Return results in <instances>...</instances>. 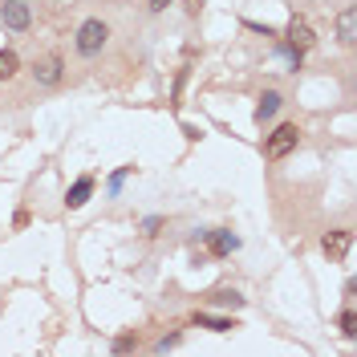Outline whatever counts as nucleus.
<instances>
[{"mask_svg":"<svg viewBox=\"0 0 357 357\" xmlns=\"http://www.w3.org/2000/svg\"><path fill=\"white\" fill-rule=\"evenodd\" d=\"M29 21H33V13H29V4H24V0H4V8H0V24H4V29L24 33Z\"/></svg>","mask_w":357,"mask_h":357,"instance_id":"3","label":"nucleus"},{"mask_svg":"<svg viewBox=\"0 0 357 357\" xmlns=\"http://www.w3.org/2000/svg\"><path fill=\"white\" fill-rule=\"evenodd\" d=\"M341 333H345V337H354V333H357V317H354L349 309L341 312Z\"/></svg>","mask_w":357,"mask_h":357,"instance_id":"13","label":"nucleus"},{"mask_svg":"<svg viewBox=\"0 0 357 357\" xmlns=\"http://www.w3.org/2000/svg\"><path fill=\"white\" fill-rule=\"evenodd\" d=\"M345 252H349V231H329L325 236V256L329 260H341Z\"/></svg>","mask_w":357,"mask_h":357,"instance_id":"9","label":"nucleus"},{"mask_svg":"<svg viewBox=\"0 0 357 357\" xmlns=\"http://www.w3.org/2000/svg\"><path fill=\"white\" fill-rule=\"evenodd\" d=\"M33 77H37L41 86H57V82H61V57H57V53L41 57V61L33 66Z\"/></svg>","mask_w":357,"mask_h":357,"instance_id":"4","label":"nucleus"},{"mask_svg":"<svg viewBox=\"0 0 357 357\" xmlns=\"http://www.w3.org/2000/svg\"><path fill=\"white\" fill-rule=\"evenodd\" d=\"M167 4H171V0H151V8H155V13H162Z\"/></svg>","mask_w":357,"mask_h":357,"instance_id":"15","label":"nucleus"},{"mask_svg":"<svg viewBox=\"0 0 357 357\" xmlns=\"http://www.w3.org/2000/svg\"><path fill=\"white\" fill-rule=\"evenodd\" d=\"M134 345H138V337H134V333H126V337H118V341H114V349H118V354H126V349H134Z\"/></svg>","mask_w":357,"mask_h":357,"instance_id":"14","label":"nucleus"},{"mask_svg":"<svg viewBox=\"0 0 357 357\" xmlns=\"http://www.w3.org/2000/svg\"><path fill=\"white\" fill-rule=\"evenodd\" d=\"M337 41L341 45H354L357 41V8H345L337 17Z\"/></svg>","mask_w":357,"mask_h":357,"instance_id":"6","label":"nucleus"},{"mask_svg":"<svg viewBox=\"0 0 357 357\" xmlns=\"http://www.w3.org/2000/svg\"><path fill=\"white\" fill-rule=\"evenodd\" d=\"M296 142H301V130H296L292 122H280V126L264 138V158H272V162H276V158L292 155V151H296Z\"/></svg>","mask_w":357,"mask_h":357,"instance_id":"2","label":"nucleus"},{"mask_svg":"<svg viewBox=\"0 0 357 357\" xmlns=\"http://www.w3.org/2000/svg\"><path fill=\"white\" fill-rule=\"evenodd\" d=\"M106 41H110V24H106V21H98V17L82 21V29H77V53H82V57L102 53V49H106Z\"/></svg>","mask_w":357,"mask_h":357,"instance_id":"1","label":"nucleus"},{"mask_svg":"<svg viewBox=\"0 0 357 357\" xmlns=\"http://www.w3.org/2000/svg\"><path fill=\"white\" fill-rule=\"evenodd\" d=\"M195 321L207 325V329H215V333H231V329H236V321H227V317H211V312H199Z\"/></svg>","mask_w":357,"mask_h":357,"instance_id":"11","label":"nucleus"},{"mask_svg":"<svg viewBox=\"0 0 357 357\" xmlns=\"http://www.w3.org/2000/svg\"><path fill=\"white\" fill-rule=\"evenodd\" d=\"M211 252H215V256L236 252V236H231V231H211Z\"/></svg>","mask_w":357,"mask_h":357,"instance_id":"10","label":"nucleus"},{"mask_svg":"<svg viewBox=\"0 0 357 357\" xmlns=\"http://www.w3.org/2000/svg\"><path fill=\"white\" fill-rule=\"evenodd\" d=\"M89 195H93V175H82L77 183H73V187H69L66 203H69V207H82V203H86Z\"/></svg>","mask_w":357,"mask_h":357,"instance_id":"8","label":"nucleus"},{"mask_svg":"<svg viewBox=\"0 0 357 357\" xmlns=\"http://www.w3.org/2000/svg\"><path fill=\"white\" fill-rule=\"evenodd\" d=\"M17 66H21V61H17V53H13V49H0V82H4V77H13Z\"/></svg>","mask_w":357,"mask_h":357,"instance_id":"12","label":"nucleus"},{"mask_svg":"<svg viewBox=\"0 0 357 357\" xmlns=\"http://www.w3.org/2000/svg\"><path fill=\"white\" fill-rule=\"evenodd\" d=\"M280 106H284V98H280L276 89H268L264 98H260V106H256V122H260V126H264V122H272Z\"/></svg>","mask_w":357,"mask_h":357,"instance_id":"7","label":"nucleus"},{"mask_svg":"<svg viewBox=\"0 0 357 357\" xmlns=\"http://www.w3.org/2000/svg\"><path fill=\"white\" fill-rule=\"evenodd\" d=\"M289 41L296 45V53H301V49H309V45L317 41V37H312V24L305 21V17H292V21H289Z\"/></svg>","mask_w":357,"mask_h":357,"instance_id":"5","label":"nucleus"}]
</instances>
